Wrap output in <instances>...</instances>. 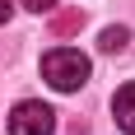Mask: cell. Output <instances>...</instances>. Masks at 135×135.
Returning a JSON list of instances; mask_svg holds the SVG:
<instances>
[{
  "instance_id": "1",
  "label": "cell",
  "mask_w": 135,
  "mask_h": 135,
  "mask_svg": "<svg viewBox=\"0 0 135 135\" xmlns=\"http://www.w3.org/2000/svg\"><path fill=\"white\" fill-rule=\"evenodd\" d=\"M42 79L51 84L56 93H75L89 84V56L79 47H51L42 56Z\"/></svg>"
},
{
  "instance_id": "2",
  "label": "cell",
  "mask_w": 135,
  "mask_h": 135,
  "mask_svg": "<svg viewBox=\"0 0 135 135\" xmlns=\"http://www.w3.org/2000/svg\"><path fill=\"white\" fill-rule=\"evenodd\" d=\"M9 135H56V112L37 98H23L9 112Z\"/></svg>"
},
{
  "instance_id": "3",
  "label": "cell",
  "mask_w": 135,
  "mask_h": 135,
  "mask_svg": "<svg viewBox=\"0 0 135 135\" xmlns=\"http://www.w3.org/2000/svg\"><path fill=\"white\" fill-rule=\"evenodd\" d=\"M112 117H117V126H121L126 135H135V84L117 89V98H112Z\"/></svg>"
},
{
  "instance_id": "4",
  "label": "cell",
  "mask_w": 135,
  "mask_h": 135,
  "mask_svg": "<svg viewBox=\"0 0 135 135\" xmlns=\"http://www.w3.org/2000/svg\"><path fill=\"white\" fill-rule=\"evenodd\" d=\"M126 42H131V33H126V28H103V37H98V47H103V51H126Z\"/></svg>"
},
{
  "instance_id": "5",
  "label": "cell",
  "mask_w": 135,
  "mask_h": 135,
  "mask_svg": "<svg viewBox=\"0 0 135 135\" xmlns=\"http://www.w3.org/2000/svg\"><path fill=\"white\" fill-rule=\"evenodd\" d=\"M75 28H79V14H61L56 19V33H75Z\"/></svg>"
},
{
  "instance_id": "6",
  "label": "cell",
  "mask_w": 135,
  "mask_h": 135,
  "mask_svg": "<svg viewBox=\"0 0 135 135\" xmlns=\"http://www.w3.org/2000/svg\"><path fill=\"white\" fill-rule=\"evenodd\" d=\"M28 9H37V14H47V9H56V0H23Z\"/></svg>"
},
{
  "instance_id": "7",
  "label": "cell",
  "mask_w": 135,
  "mask_h": 135,
  "mask_svg": "<svg viewBox=\"0 0 135 135\" xmlns=\"http://www.w3.org/2000/svg\"><path fill=\"white\" fill-rule=\"evenodd\" d=\"M9 14H14V0H0V23H5Z\"/></svg>"
}]
</instances>
